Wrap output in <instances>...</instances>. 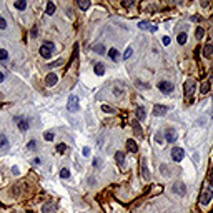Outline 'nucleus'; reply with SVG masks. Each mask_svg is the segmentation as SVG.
I'll use <instances>...</instances> for the list:
<instances>
[{"instance_id":"obj_23","label":"nucleus","mask_w":213,"mask_h":213,"mask_svg":"<svg viewBox=\"0 0 213 213\" xmlns=\"http://www.w3.org/2000/svg\"><path fill=\"white\" fill-rule=\"evenodd\" d=\"M141 175L143 178H148V168L145 166V158H141Z\"/></svg>"},{"instance_id":"obj_45","label":"nucleus","mask_w":213,"mask_h":213,"mask_svg":"<svg viewBox=\"0 0 213 213\" xmlns=\"http://www.w3.org/2000/svg\"><path fill=\"white\" fill-rule=\"evenodd\" d=\"M12 173H13V175H19V166H13V168H12Z\"/></svg>"},{"instance_id":"obj_37","label":"nucleus","mask_w":213,"mask_h":213,"mask_svg":"<svg viewBox=\"0 0 213 213\" xmlns=\"http://www.w3.org/2000/svg\"><path fill=\"white\" fill-rule=\"evenodd\" d=\"M102 108H103V112H108V113H113V112H115V110H113L110 105H103Z\"/></svg>"},{"instance_id":"obj_11","label":"nucleus","mask_w":213,"mask_h":213,"mask_svg":"<svg viewBox=\"0 0 213 213\" xmlns=\"http://www.w3.org/2000/svg\"><path fill=\"white\" fill-rule=\"evenodd\" d=\"M55 211V205H53V201H47V203L42 207V213H53Z\"/></svg>"},{"instance_id":"obj_24","label":"nucleus","mask_w":213,"mask_h":213,"mask_svg":"<svg viewBox=\"0 0 213 213\" xmlns=\"http://www.w3.org/2000/svg\"><path fill=\"white\" fill-rule=\"evenodd\" d=\"M15 9H19V10L27 9V2L25 0H19V2H15Z\"/></svg>"},{"instance_id":"obj_15","label":"nucleus","mask_w":213,"mask_h":213,"mask_svg":"<svg viewBox=\"0 0 213 213\" xmlns=\"http://www.w3.org/2000/svg\"><path fill=\"white\" fill-rule=\"evenodd\" d=\"M127 148H128L130 152H133V153H137V152H138V145L135 143L133 140H127Z\"/></svg>"},{"instance_id":"obj_8","label":"nucleus","mask_w":213,"mask_h":213,"mask_svg":"<svg viewBox=\"0 0 213 213\" xmlns=\"http://www.w3.org/2000/svg\"><path fill=\"white\" fill-rule=\"evenodd\" d=\"M166 112H168V106H165V105H155V108H153L155 117H163Z\"/></svg>"},{"instance_id":"obj_44","label":"nucleus","mask_w":213,"mask_h":213,"mask_svg":"<svg viewBox=\"0 0 213 213\" xmlns=\"http://www.w3.org/2000/svg\"><path fill=\"white\" fill-rule=\"evenodd\" d=\"M155 140H157V141H158V143H162V141H163V138H162V135H155Z\"/></svg>"},{"instance_id":"obj_39","label":"nucleus","mask_w":213,"mask_h":213,"mask_svg":"<svg viewBox=\"0 0 213 213\" xmlns=\"http://www.w3.org/2000/svg\"><path fill=\"white\" fill-rule=\"evenodd\" d=\"M32 163H33V165H42V158H33Z\"/></svg>"},{"instance_id":"obj_42","label":"nucleus","mask_w":213,"mask_h":213,"mask_svg":"<svg viewBox=\"0 0 213 213\" xmlns=\"http://www.w3.org/2000/svg\"><path fill=\"white\" fill-rule=\"evenodd\" d=\"M208 178H210V182L213 183V166L210 168V173H208Z\"/></svg>"},{"instance_id":"obj_31","label":"nucleus","mask_w":213,"mask_h":213,"mask_svg":"<svg viewBox=\"0 0 213 213\" xmlns=\"http://www.w3.org/2000/svg\"><path fill=\"white\" fill-rule=\"evenodd\" d=\"M195 35H197V38H198V40H200V38H201V37H203V35H205V30H203V28H201V27H198V28H197V32H195Z\"/></svg>"},{"instance_id":"obj_35","label":"nucleus","mask_w":213,"mask_h":213,"mask_svg":"<svg viewBox=\"0 0 213 213\" xmlns=\"http://www.w3.org/2000/svg\"><path fill=\"white\" fill-rule=\"evenodd\" d=\"M65 150H67L65 143H60V145H57V152H58V153H63Z\"/></svg>"},{"instance_id":"obj_36","label":"nucleus","mask_w":213,"mask_h":213,"mask_svg":"<svg viewBox=\"0 0 213 213\" xmlns=\"http://www.w3.org/2000/svg\"><path fill=\"white\" fill-rule=\"evenodd\" d=\"M5 28H7V22L3 17H0V30H5Z\"/></svg>"},{"instance_id":"obj_12","label":"nucleus","mask_w":213,"mask_h":213,"mask_svg":"<svg viewBox=\"0 0 213 213\" xmlns=\"http://www.w3.org/2000/svg\"><path fill=\"white\" fill-rule=\"evenodd\" d=\"M132 128H133V132L137 137H141V127H140V123H138V120H132Z\"/></svg>"},{"instance_id":"obj_29","label":"nucleus","mask_w":213,"mask_h":213,"mask_svg":"<svg viewBox=\"0 0 213 213\" xmlns=\"http://www.w3.org/2000/svg\"><path fill=\"white\" fill-rule=\"evenodd\" d=\"M93 52H97V53H105V47H103V45H93Z\"/></svg>"},{"instance_id":"obj_19","label":"nucleus","mask_w":213,"mask_h":213,"mask_svg":"<svg viewBox=\"0 0 213 213\" xmlns=\"http://www.w3.org/2000/svg\"><path fill=\"white\" fill-rule=\"evenodd\" d=\"M108 57L113 60V62H117V60H118V52H117V48H110V50H108Z\"/></svg>"},{"instance_id":"obj_32","label":"nucleus","mask_w":213,"mask_h":213,"mask_svg":"<svg viewBox=\"0 0 213 213\" xmlns=\"http://www.w3.org/2000/svg\"><path fill=\"white\" fill-rule=\"evenodd\" d=\"M7 58H9V52L0 48V60H7Z\"/></svg>"},{"instance_id":"obj_21","label":"nucleus","mask_w":213,"mask_h":213,"mask_svg":"<svg viewBox=\"0 0 213 213\" xmlns=\"http://www.w3.org/2000/svg\"><path fill=\"white\" fill-rule=\"evenodd\" d=\"M187 33H185V32H182V33H180L178 35V37H176V40H178V44L180 45H183V44H187Z\"/></svg>"},{"instance_id":"obj_3","label":"nucleus","mask_w":213,"mask_h":213,"mask_svg":"<svg viewBox=\"0 0 213 213\" xmlns=\"http://www.w3.org/2000/svg\"><path fill=\"white\" fill-rule=\"evenodd\" d=\"M53 48L55 47H53L52 42H45V44L40 47V55L44 57V58H50L52 53H53Z\"/></svg>"},{"instance_id":"obj_48","label":"nucleus","mask_w":213,"mask_h":213,"mask_svg":"<svg viewBox=\"0 0 213 213\" xmlns=\"http://www.w3.org/2000/svg\"><path fill=\"white\" fill-rule=\"evenodd\" d=\"M3 79H5V75H3L2 72H0V82H3Z\"/></svg>"},{"instance_id":"obj_34","label":"nucleus","mask_w":213,"mask_h":213,"mask_svg":"<svg viewBox=\"0 0 213 213\" xmlns=\"http://www.w3.org/2000/svg\"><path fill=\"white\" fill-rule=\"evenodd\" d=\"M53 137H55V133H52V132H47V133L44 135V138H45L47 141H52V140H53Z\"/></svg>"},{"instance_id":"obj_33","label":"nucleus","mask_w":213,"mask_h":213,"mask_svg":"<svg viewBox=\"0 0 213 213\" xmlns=\"http://www.w3.org/2000/svg\"><path fill=\"white\" fill-rule=\"evenodd\" d=\"M79 7L82 10H87L88 7H90V2H80V0H79Z\"/></svg>"},{"instance_id":"obj_47","label":"nucleus","mask_w":213,"mask_h":213,"mask_svg":"<svg viewBox=\"0 0 213 213\" xmlns=\"http://www.w3.org/2000/svg\"><path fill=\"white\" fill-rule=\"evenodd\" d=\"M191 20H193V22H198V20H200V17H198V15H193V17H191Z\"/></svg>"},{"instance_id":"obj_46","label":"nucleus","mask_w":213,"mask_h":213,"mask_svg":"<svg viewBox=\"0 0 213 213\" xmlns=\"http://www.w3.org/2000/svg\"><path fill=\"white\" fill-rule=\"evenodd\" d=\"M93 165H95V166L100 165V158H95V160H93Z\"/></svg>"},{"instance_id":"obj_14","label":"nucleus","mask_w":213,"mask_h":213,"mask_svg":"<svg viewBox=\"0 0 213 213\" xmlns=\"http://www.w3.org/2000/svg\"><path fill=\"white\" fill-rule=\"evenodd\" d=\"M165 138H166V141L173 143V141L176 140V133H175V130H166V133H165Z\"/></svg>"},{"instance_id":"obj_27","label":"nucleus","mask_w":213,"mask_h":213,"mask_svg":"<svg viewBox=\"0 0 213 213\" xmlns=\"http://www.w3.org/2000/svg\"><path fill=\"white\" fill-rule=\"evenodd\" d=\"M35 148H37V143H35V140H30L27 143V150H30V152H33Z\"/></svg>"},{"instance_id":"obj_16","label":"nucleus","mask_w":213,"mask_h":213,"mask_svg":"<svg viewBox=\"0 0 213 213\" xmlns=\"http://www.w3.org/2000/svg\"><path fill=\"white\" fill-rule=\"evenodd\" d=\"M95 73H97L98 77H102L105 73V65L103 63H95Z\"/></svg>"},{"instance_id":"obj_22","label":"nucleus","mask_w":213,"mask_h":213,"mask_svg":"<svg viewBox=\"0 0 213 213\" xmlns=\"http://www.w3.org/2000/svg\"><path fill=\"white\" fill-rule=\"evenodd\" d=\"M208 90H210V82H203L200 87V93H207Z\"/></svg>"},{"instance_id":"obj_28","label":"nucleus","mask_w":213,"mask_h":213,"mask_svg":"<svg viewBox=\"0 0 213 213\" xmlns=\"http://www.w3.org/2000/svg\"><path fill=\"white\" fill-rule=\"evenodd\" d=\"M132 53H133V48H132V47H128V48L125 50V53H123V58H125V60H128L130 57H132Z\"/></svg>"},{"instance_id":"obj_13","label":"nucleus","mask_w":213,"mask_h":213,"mask_svg":"<svg viewBox=\"0 0 213 213\" xmlns=\"http://www.w3.org/2000/svg\"><path fill=\"white\" fill-rule=\"evenodd\" d=\"M115 160L120 166H125V153L123 152H117L115 153Z\"/></svg>"},{"instance_id":"obj_10","label":"nucleus","mask_w":213,"mask_h":213,"mask_svg":"<svg viewBox=\"0 0 213 213\" xmlns=\"http://www.w3.org/2000/svg\"><path fill=\"white\" fill-rule=\"evenodd\" d=\"M57 82H58V77L55 75V73H48L47 79H45V85L47 87H52V85H55Z\"/></svg>"},{"instance_id":"obj_38","label":"nucleus","mask_w":213,"mask_h":213,"mask_svg":"<svg viewBox=\"0 0 213 213\" xmlns=\"http://www.w3.org/2000/svg\"><path fill=\"white\" fill-rule=\"evenodd\" d=\"M62 60H57V62H53V63H50V65H48V67H52V68H53V67H58V65H62Z\"/></svg>"},{"instance_id":"obj_1","label":"nucleus","mask_w":213,"mask_h":213,"mask_svg":"<svg viewBox=\"0 0 213 213\" xmlns=\"http://www.w3.org/2000/svg\"><path fill=\"white\" fill-rule=\"evenodd\" d=\"M195 87H197V82L191 80V79H188L185 82V85H183V92H185V102H187V103H191V100H193Z\"/></svg>"},{"instance_id":"obj_4","label":"nucleus","mask_w":213,"mask_h":213,"mask_svg":"<svg viewBox=\"0 0 213 213\" xmlns=\"http://www.w3.org/2000/svg\"><path fill=\"white\" fill-rule=\"evenodd\" d=\"M79 108H80L79 97H77V95H70L68 103H67V110H68V112H79Z\"/></svg>"},{"instance_id":"obj_17","label":"nucleus","mask_w":213,"mask_h":213,"mask_svg":"<svg viewBox=\"0 0 213 213\" xmlns=\"http://www.w3.org/2000/svg\"><path fill=\"white\" fill-rule=\"evenodd\" d=\"M137 118L138 120H145V118H147V113H145L143 106H138V108H137Z\"/></svg>"},{"instance_id":"obj_43","label":"nucleus","mask_w":213,"mask_h":213,"mask_svg":"<svg viewBox=\"0 0 213 213\" xmlns=\"http://www.w3.org/2000/svg\"><path fill=\"white\" fill-rule=\"evenodd\" d=\"M113 93H115L117 97H120V95H122V90H120V88H115V90H113Z\"/></svg>"},{"instance_id":"obj_18","label":"nucleus","mask_w":213,"mask_h":213,"mask_svg":"<svg viewBox=\"0 0 213 213\" xmlns=\"http://www.w3.org/2000/svg\"><path fill=\"white\" fill-rule=\"evenodd\" d=\"M203 55L205 57H213V45H205V48H203Z\"/></svg>"},{"instance_id":"obj_7","label":"nucleus","mask_w":213,"mask_h":213,"mask_svg":"<svg viewBox=\"0 0 213 213\" xmlns=\"http://www.w3.org/2000/svg\"><path fill=\"white\" fill-rule=\"evenodd\" d=\"M15 122H17V125H19V128L22 130V132H27V130H28V127H30V123H28L25 118H22V117H17V118H15Z\"/></svg>"},{"instance_id":"obj_2","label":"nucleus","mask_w":213,"mask_h":213,"mask_svg":"<svg viewBox=\"0 0 213 213\" xmlns=\"http://www.w3.org/2000/svg\"><path fill=\"white\" fill-rule=\"evenodd\" d=\"M211 200H213V188L208 185H203V188L200 191V201L203 205H208Z\"/></svg>"},{"instance_id":"obj_30","label":"nucleus","mask_w":213,"mask_h":213,"mask_svg":"<svg viewBox=\"0 0 213 213\" xmlns=\"http://www.w3.org/2000/svg\"><path fill=\"white\" fill-rule=\"evenodd\" d=\"M60 176H62V178H70V172L67 168H62L60 170Z\"/></svg>"},{"instance_id":"obj_5","label":"nucleus","mask_w":213,"mask_h":213,"mask_svg":"<svg viewBox=\"0 0 213 213\" xmlns=\"http://www.w3.org/2000/svg\"><path fill=\"white\" fill-rule=\"evenodd\" d=\"M183 157H185V150H183V148L175 147L172 150V160H173V162H182Z\"/></svg>"},{"instance_id":"obj_41","label":"nucleus","mask_w":213,"mask_h":213,"mask_svg":"<svg viewBox=\"0 0 213 213\" xmlns=\"http://www.w3.org/2000/svg\"><path fill=\"white\" fill-rule=\"evenodd\" d=\"M83 155H85V157H88V155H90V148H88V147L83 148Z\"/></svg>"},{"instance_id":"obj_6","label":"nucleus","mask_w":213,"mask_h":213,"mask_svg":"<svg viewBox=\"0 0 213 213\" xmlns=\"http://www.w3.org/2000/svg\"><path fill=\"white\" fill-rule=\"evenodd\" d=\"M158 88L163 92V93H172L173 92V83H170V82H160Z\"/></svg>"},{"instance_id":"obj_40","label":"nucleus","mask_w":213,"mask_h":213,"mask_svg":"<svg viewBox=\"0 0 213 213\" xmlns=\"http://www.w3.org/2000/svg\"><path fill=\"white\" fill-rule=\"evenodd\" d=\"M162 42H163V45H170V37H163Z\"/></svg>"},{"instance_id":"obj_20","label":"nucleus","mask_w":213,"mask_h":213,"mask_svg":"<svg viewBox=\"0 0 213 213\" xmlns=\"http://www.w3.org/2000/svg\"><path fill=\"white\" fill-rule=\"evenodd\" d=\"M53 13H55V3L48 2L47 3V15H53Z\"/></svg>"},{"instance_id":"obj_25","label":"nucleus","mask_w":213,"mask_h":213,"mask_svg":"<svg viewBox=\"0 0 213 213\" xmlns=\"http://www.w3.org/2000/svg\"><path fill=\"white\" fill-rule=\"evenodd\" d=\"M9 147V140H7L5 135H0V148H5Z\"/></svg>"},{"instance_id":"obj_9","label":"nucleus","mask_w":213,"mask_h":213,"mask_svg":"<svg viewBox=\"0 0 213 213\" xmlns=\"http://www.w3.org/2000/svg\"><path fill=\"white\" fill-rule=\"evenodd\" d=\"M173 191H175V193H178V195H185L187 193V187L183 185L182 182H178V183H175V185H173Z\"/></svg>"},{"instance_id":"obj_26","label":"nucleus","mask_w":213,"mask_h":213,"mask_svg":"<svg viewBox=\"0 0 213 213\" xmlns=\"http://www.w3.org/2000/svg\"><path fill=\"white\" fill-rule=\"evenodd\" d=\"M138 27H140L141 30H152V25L148 22H140V23H138Z\"/></svg>"}]
</instances>
